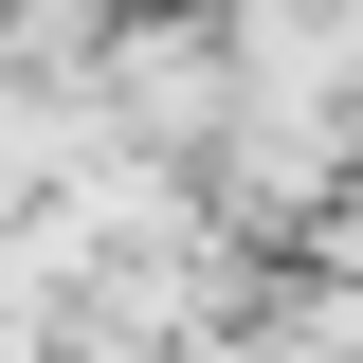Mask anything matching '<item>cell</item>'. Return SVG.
Masks as SVG:
<instances>
[{
  "label": "cell",
  "mask_w": 363,
  "mask_h": 363,
  "mask_svg": "<svg viewBox=\"0 0 363 363\" xmlns=\"http://www.w3.org/2000/svg\"><path fill=\"white\" fill-rule=\"evenodd\" d=\"M109 18H128V0H109Z\"/></svg>",
  "instance_id": "6da1fadb"
}]
</instances>
